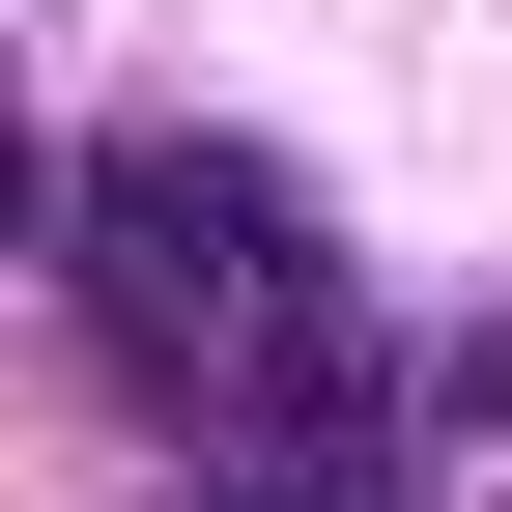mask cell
Masks as SVG:
<instances>
[{
    "label": "cell",
    "instance_id": "cell-2",
    "mask_svg": "<svg viewBox=\"0 0 512 512\" xmlns=\"http://www.w3.org/2000/svg\"><path fill=\"white\" fill-rule=\"evenodd\" d=\"M399 427H427V456H484V427H512V313H456V342L399 370Z\"/></svg>",
    "mask_w": 512,
    "mask_h": 512
},
{
    "label": "cell",
    "instance_id": "cell-3",
    "mask_svg": "<svg viewBox=\"0 0 512 512\" xmlns=\"http://www.w3.org/2000/svg\"><path fill=\"white\" fill-rule=\"evenodd\" d=\"M200 512H456V484H399V456H228Z\"/></svg>",
    "mask_w": 512,
    "mask_h": 512
},
{
    "label": "cell",
    "instance_id": "cell-4",
    "mask_svg": "<svg viewBox=\"0 0 512 512\" xmlns=\"http://www.w3.org/2000/svg\"><path fill=\"white\" fill-rule=\"evenodd\" d=\"M57 228V143H29V86H0V256H29Z\"/></svg>",
    "mask_w": 512,
    "mask_h": 512
},
{
    "label": "cell",
    "instance_id": "cell-1",
    "mask_svg": "<svg viewBox=\"0 0 512 512\" xmlns=\"http://www.w3.org/2000/svg\"><path fill=\"white\" fill-rule=\"evenodd\" d=\"M57 313H86V370L171 427V456H399V313H370V256L313 228V171L200 143V114H114V143H57Z\"/></svg>",
    "mask_w": 512,
    "mask_h": 512
}]
</instances>
